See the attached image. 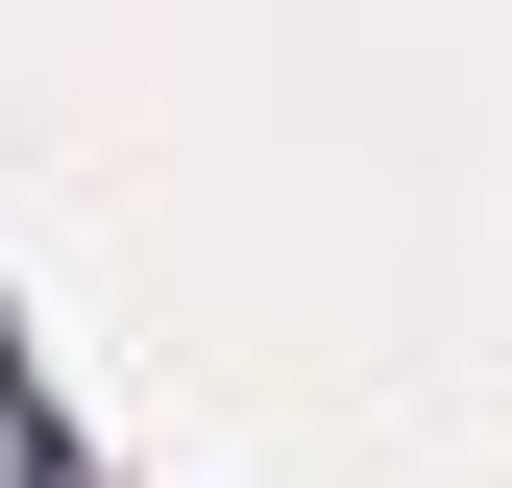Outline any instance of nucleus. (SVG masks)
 Masks as SVG:
<instances>
[]
</instances>
